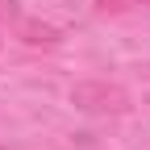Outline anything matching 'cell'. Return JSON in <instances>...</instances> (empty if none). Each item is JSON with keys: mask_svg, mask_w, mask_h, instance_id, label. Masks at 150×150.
Here are the masks:
<instances>
[{"mask_svg": "<svg viewBox=\"0 0 150 150\" xmlns=\"http://www.w3.org/2000/svg\"><path fill=\"white\" fill-rule=\"evenodd\" d=\"M71 104L88 117H121L129 112V92L108 79H83L71 88Z\"/></svg>", "mask_w": 150, "mask_h": 150, "instance_id": "1", "label": "cell"}, {"mask_svg": "<svg viewBox=\"0 0 150 150\" xmlns=\"http://www.w3.org/2000/svg\"><path fill=\"white\" fill-rule=\"evenodd\" d=\"M17 38H21L25 46H59L63 42V33L54 29V25H46V21H17Z\"/></svg>", "mask_w": 150, "mask_h": 150, "instance_id": "2", "label": "cell"}, {"mask_svg": "<svg viewBox=\"0 0 150 150\" xmlns=\"http://www.w3.org/2000/svg\"><path fill=\"white\" fill-rule=\"evenodd\" d=\"M17 21V0H0V25Z\"/></svg>", "mask_w": 150, "mask_h": 150, "instance_id": "3", "label": "cell"}, {"mask_svg": "<svg viewBox=\"0 0 150 150\" xmlns=\"http://www.w3.org/2000/svg\"><path fill=\"white\" fill-rule=\"evenodd\" d=\"M142 4H150V0H142Z\"/></svg>", "mask_w": 150, "mask_h": 150, "instance_id": "4", "label": "cell"}, {"mask_svg": "<svg viewBox=\"0 0 150 150\" xmlns=\"http://www.w3.org/2000/svg\"><path fill=\"white\" fill-rule=\"evenodd\" d=\"M0 150H4V146H0Z\"/></svg>", "mask_w": 150, "mask_h": 150, "instance_id": "5", "label": "cell"}, {"mask_svg": "<svg viewBox=\"0 0 150 150\" xmlns=\"http://www.w3.org/2000/svg\"><path fill=\"white\" fill-rule=\"evenodd\" d=\"M146 100H150V96H146Z\"/></svg>", "mask_w": 150, "mask_h": 150, "instance_id": "6", "label": "cell"}]
</instances>
